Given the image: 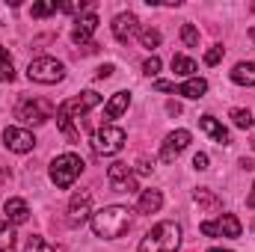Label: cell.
<instances>
[{"mask_svg":"<svg viewBox=\"0 0 255 252\" xmlns=\"http://www.w3.org/2000/svg\"><path fill=\"white\" fill-rule=\"evenodd\" d=\"M139 42H142L145 48H157V45H160V33L151 30V27H145V30H139Z\"/></svg>","mask_w":255,"mask_h":252,"instance_id":"cell-28","label":"cell"},{"mask_svg":"<svg viewBox=\"0 0 255 252\" xmlns=\"http://www.w3.org/2000/svg\"><path fill=\"white\" fill-rule=\"evenodd\" d=\"M110 74H113V65H101V68L95 71V77H98V80H107Z\"/></svg>","mask_w":255,"mask_h":252,"instance_id":"cell-35","label":"cell"},{"mask_svg":"<svg viewBox=\"0 0 255 252\" xmlns=\"http://www.w3.org/2000/svg\"><path fill=\"white\" fill-rule=\"evenodd\" d=\"M3 145H6L9 151L24 154V151H33L36 136H33L27 127H6V130H3Z\"/></svg>","mask_w":255,"mask_h":252,"instance_id":"cell-11","label":"cell"},{"mask_svg":"<svg viewBox=\"0 0 255 252\" xmlns=\"http://www.w3.org/2000/svg\"><path fill=\"white\" fill-rule=\"evenodd\" d=\"M15 116L27 125H42L54 116V104L45 101V98H24L18 107H15Z\"/></svg>","mask_w":255,"mask_h":252,"instance_id":"cell-6","label":"cell"},{"mask_svg":"<svg viewBox=\"0 0 255 252\" xmlns=\"http://www.w3.org/2000/svg\"><path fill=\"white\" fill-rule=\"evenodd\" d=\"M27 77L33 83H60L65 77V65L54 57H39L27 65Z\"/></svg>","mask_w":255,"mask_h":252,"instance_id":"cell-5","label":"cell"},{"mask_svg":"<svg viewBox=\"0 0 255 252\" xmlns=\"http://www.w3.org/2000/svg\"><path fill=\"white\" fill-rule=\"evenodd\" d=\"M107 181H110V187L116 190V193H133V190H136L133 172H130L128 163H113V166L107 169Z\"/></svg>","mask_w":255,"mask_h":252,"instance_id":"cell-12","label":"cell"},{"mask_svg":"<svg viewBox=\"0 0 255 252\" xmlns=\"http://www.w3.org/2000/svg\"><path fill=\"white\" fill-rule=\"evenodd\" d=\"M187 145H190V130H172V133L166 136L163 148H160V160H163V163H172Z\"/></svg>","mask_w":255,"mask_h":252,"instance_id":"cell-13","label":"cell"},{"mask_svg":"<svg viewBox=\"0 0 255 252\" xmlns=\"http://www.w3.org/2000/svg\"><path fill=\"white\" fill-rule=\"evenodd\" d=\"M154 89H157V92H175V95H184V98H202V95L208 92V80H202V77H193V80L181 83V86H175V83H166V80H157V83H154Z\"/></svg>","mask_w":255,"mask_h":252,"instance_id":"cell-10","label":"cell"},{"mask_svg":"<svg viewBox=\"0 0 255 252\" xmlns=\"http://www.w3.org/2000/svg\"><path fill=\"white\" fill-rule=\"evenodd\" d=\"M181 39H184L187 48H196V45H199V30H196L193 24H184V27H181Z\"/></svg>","mask_w":255,"mask_h":252,"instance_id":"cell-29","label":"cell"},{"mask_svg":"<svg viewBox=\"0 0 255 252\" xmlns=\"http://www.w3.org/2000/svg\"><path fill=\"white\" fill-rule=\"evenodd\" d=\"M12 250H15V232H12L9 223L0 220V252H12Z\"/></svg>","mask_w":255,"mask_h":252,"instance_id":"cell-22","label":"cell"},{"mask_svg":"<svg viewBox=\"0 0 255 252\" xmlns=\"http://www.w3.org/2000/svg\"><path fill=\"white\" fill-rule=\"evenodd\" d=\"M83 166H86V163H83L77 154L65 151V154H60V157L51 163V181H54L60 190H68L74 181H77V175L83 172Z\"/></svg>","mask_w":255,"mask_h":252,"instance_id":"cell-4","label":"cell"},{"mask_svg":"<svg viewBox=\"0 0 255 252\" xmlns=\"http://www.w3.org/2000/svg\"><path fill=\"white\" fill-rule=\"evenodd\" d=\"M142 71H145V74H151V77H154V74H157V71H160V60H157V57H148V60H145V63H142Z\"/></svg>","mask_w":255,"mask_h":252,"instance_id":"cell-31","label":"cell"},{"mask_svg":"<svg viewBox=\"0 0 255 252\" xmlns=\"http://www.w3.org/2000/svg\"><path fill=\"white\" fill-rule=\"evenodd\" d=\"M166 110H169V113H172V116H178V113H181V107H178V104H175V101H169V104H166Z\"/></svg>","mask_w":255,"mask_h":252,"instance_id":"cell-36","label":"cell"},{"mask_svg":"<svg viewBox=\"0 0 255 252\" xmlns=\"http://www.w3.org/2000/svg\"><path fill=\"white\" fill-rule=\"evenodd\" d=\"M136 33H139V21H136L133 12H122V15L113 18V36H116L119 42H128V39L136 36Z\"/></svg>","mask_w":255,"mask_h":252,"instance_id":"cell-15","label":"cell"},{"mask_svg":"<svg viewBox=\"0 0 255 252\" xmlns=\"http://www.w3.org/2000/svg\"><path fill=\"white\" fill-rule=\"evenodd\" d=\"M98 30V15L95 12H89V15H83V18H77L74 21V30H71V42L74 45H92V33Z\"/></svg>","mask_w":255,"mask_h":252,"instance_id":"cell-14","label":"cell"},{"mask_svg":"<svg viewBox=\"0 0 255 252\" xmlns=\"http://www.w3.org/2000/svg\"><path fill=\"white\" fill-rule=\"evenodd\" d=\"M220 60H223V48H220V45H214V48L205 54V65H217Z\"/></svg>","mask_w":255,"mask_h":252,"instance_id":"cell-30","label":"cell"},{"mask_svg":"<svg viewBox=\"0 0 255 252\" xmlns=\"http://www.w3.org/2000/svg\"><path fill=\"white\" fill-rule=\"evenodd\" d=\"M229 116H232L235 127H241V130H250V127H253V113H250V110H244V107H235Z\"/></svg>","mask_w":255,"mask_h":252,"instance_id":"cell-23","label":"cell"},{"mask_svg":"<svg viewBox=\"0 0 255 252\" xmlns=\"http://www.w3.org/2000/svg\"><path fill=\"white\" fill-rule=\"evenodd\" d=\"M151 169H154V163H151V160H145V157H139V160H136V172H142V175H148Z\"/></svg>","mask_w":255,"mask_h":252,"instance_id":"cell-33","label":"cell"},{"mask_svg":"<svg viewBox=\"0 0 255 252\" xmlns=\"http://www.w3.org/2000/svg\"><path fill=\"white\" fill-rule=\"evenodd\" d=\"M60 9L74 15V12H83V9H89V3H86V0H80V3H60Z\"/></svg>","mask_w":255,"mask_h":252,"instance_id":"cell-32","label":"cell"},{"mask_svg":"<svg viewBox=\"0 0 255 252\" xmlns=\"http://www.w3.org/2000/svg\"><path fill=\"white\" fill-rule=\"evenodd\" d=\"M208 252H232V250H208Z\"/></svg>","mask_w":255,"mask_h":252,"instance_id":"cell-38","label":"cell"},{"mask_svg":"<svg viewBox=\"0 0 255 252\" xmlns=\"http://www.w3.org/2000/svg\"><path fill=\"white\" fill-rule=\"evenodd\" d=\"M250 36H253V39H255V27H253V30H250Z\"/></svg>","mask_w":255,"mask_h":252,"instance_id":"cell-39","label":"cell"},{"mask_svg":"<svg viewBox=\"0 0 255 252\" xmlns=\"http://www.w3.org/2000/svg\"><path fill=\"white\" fill-rule=\"evenodd\" d=\"M24 252H54V247L45 241V238H39V235H33L30 241H27V247H24Z\"/></svg>","mask_w":255,"mask_h":252,"instance_id":"cell-26","label":"cell"},{"mask_svg":"<svg viewBox=\"0 0 255 252\" xmlns=\"http://www.w3.org/2000/svg\"><path fill=\"white\" fill-rule=\"evenodd\" d=\"M232 80L238 86H255V63H238L232 68Z\"/></svg>","mask_w":255,"mask_h":252,"instance_id":"cell-20","label":"cell"},{"mask_svg":"<svg viewBox=\"0 0 255 252\" xmlns=\"http://www.w3.org/2000/svg\"><path fill=\"white\" fill-rule=\"evenodd\" d=\"M253 226H255V223H253Z\"/></svg>","mask_w":255,"mask_h":252,"instance_id":"cell-41","label":"cell"},{"mask_svg":"<svg viewBox=\"0 0 255 252\" xmlns=\"http://www.w3.org/2000/svg\"><path fill=\"white\" fill-rule=\"evenodd\" d=\"M199 232H202L205 238H241L244 226H241V220H238L235 214H220L217 223L205 220V223L199 226Z\"/></svg>","mask_w":255,"mask_h":252,"instance_id":"cell-8","label":"cell"},{"mask_svg":"<svg viewBox=\"0 0 255 252\" xmlns=\"http://www.w3.org/2000/svg\"><path fill=\"white\" fill-rule=\"evenodd\" d=\"M6 220L9 223H15V226H21V223H27L30 220V208H27V202L24 199H6Z\"/></svg>","mask_w":255,"mask_h":252,"instance_id":"cell-16","label":"cell"},{"mask_svg":"<svg viewBox=\"0 0 255 252\" xmlns=\"http://www.w3.org/2000/svg\"><path fill=\"white\" fill-rule=\"evenodd\" d=\"M193 166H196V169H208V154H202V151H199V154L193 157Z\"/></svg>","mask_w":255,"mask_h":252,"instance_id":"cell-34","label":"cell"},{"mask_svg":"<svg viewBox=\"0 0 255 252\" xmlns=\"http://www.w3.org/2000/svg\"><path fill=\"white\" fill-rule=\"evenodd\" d=\"M60 9V3L57 0H48V3H33V18H45V15H51V12H57Z\"/></svg>","mask_w":255,"mask_h":252,"instance_id":"cell-27","label":"cell"},{"mask_svg":"<svg viewBox=\"0 0 255 252\" xmlns=\"http://www.w3.org/2000/svg\"><path fill=\"white\" fill-rule=\"evenodd\" d=\"M199 127H202V130L217 142V145H226V142H229V130L220 125L214 116H202V119H199Z\"/></svg>","mask_w":255,"mask_h":252,"instance_id":"cell-17","label":"cell"},{"mask_svg":"<svg viewBox=\"0 0 255 252\" xmlns=\"http://www.w3.org/2000/svg\"><path fill=\"white\" fill-rule=\"evenodd\" d=\"M128 104H130V95H128V92H116V95L107 101V107H104V119H119L128 110Z\"/></svg>","mask_w":255,"mask_h":252,"instance_id":"cell-19","label":"cell"},{"mask_svg":"<svg viewBox=\"0 0 255 252\" xmlns=\"http://www.w3.org/2000/svg\"><path fill=\"white\" fill-rule=\"evenodd\" d=\"M253 148H255V133H253Z\"/></svg>","mask_w":255,"mask_h":252,"instance_id":"cell-40","label":"cell"},{"mask_svg":"<svg viewBox=\"0 0 255 252\" xmlns=\"http://www.w3.org/2000/svg\"><path fill=\"white\" fill-rule=\"evenodd\" d=\"M128 229H130V211L122 205H107L101 211L92 214V232L95 238H104V241H116L122 238Z\"/></svg>","mask_w":255,"mask_h":252,"instance_id":"cell-2","label":"cell"},{"mask_svg":"<svg viewBox=\"0 0 255 252\" xmlns=\"http://www.w3.org/2000/svg\"><path fill=\"white\" fill-rule=\"evenodd\" d=\"M92 214V193L89 190H77L68 202V226L71 229H80Z\"/></svg>","mask_w":255,"mask_h":252,"instance_id":"cell-9","label":"cell"},{"mask_svg":"<svg viewBox=\"0 0 255 252\" xmlns=\"http://www.w3.org/2000/svg\"><path fill=\"white\" fill-rule=\"evenodd\" d=\"M160 205H163V193L160 190H142V196L136 202V211L139 214H157Z\"/></svg>","mask_w":255,"mask_h":252,"instance_id":"cell-18","label":"cell"},{"mask_svg":"<svg viewBox=\"0 0 255 252\" xmlns=\"http://www.w3.org/2000/svg\"><path fill=\"white\" fill-rule=\"evenodd\" d=\"M15 77V71H12V57H9V51L0 45V80H12Z\"/></svg>","mask_w":255,"mask_h":252,"instance_id":"cell-25","label":"cell"},{"mask_svg":"<svg viewBox=\"0 0 255 252\" xmlns=\"http://www.w3.org/2000/svg\"><path fill=\"white\" fill-rule=\"evenodd\" d=\"M181 247V226L178 223H157L142 241H139V252H178Z\"/></svg>","mask_w":255,"mask_h":252,"instance_id":"cell-3","label":"cell"},{"mask_svg":"<svg viewBox=\"0 0 255 252\" xmlns=\"http://www.w3.org/2000/svg\"><path fill=\"white\" fill-rule=\"evenodd\" d=\"M172 71L175 74H193L196 71V63H193L190 57H184V54H175L172 57Z\"/></svg>","mask_w":255,"mask_h":252,"instance_id":"cell-24","label":"cell"},{"mask_svg":"<svg viewBox=\"0 0 255 252\" xmlns=\"http://www.w3.org/2000/svg\"><path fill=\"white\" fill-rule=\"evenodd\" d=\"M98 104H101V95H98L95 89H86V92L68 98V101H63V104L57 107V127L68 136V142H80V130L71 125V119L86 116V113H89L92 107H98Z\"/></svg>","mask_w":255,"mask_h":252,"instance_id":"cell-1","label":"cell"},{"mask_svg":"<svg viewBox=\"0 0 255 252\" xmlns=\"http://www.w3.org/2000/svg\"><path fill=\"white\" fill-rule=\"evenodd\" d=\"M193 199H196V205H199V208H205L208 214H214V211H220V208H223V202H220V199H217L208 187H199L196 193H193Z\"/></svg>","mask_w":255,"mask_h":252,"instance_id":"cell-21","label":"cell"},{"mask_svg":"<svg viewBox=\"0 0 255 252\" xmlns=\"http://www.w3.org/2000/svg\"><path fill=\"white\" fill-rule=\"evenodd\" d=\"M247 205H250V208H255V187H253V193L247 196Z\"/></svg>","mask_w":255,"mask_h":252,"instance_id":"cell-37","label":"cell"},{"mask_svg":"<svg viewBox=\"0 0 255 252\" xmlns=\"http://www.w3.org/2000/svg\"><path fill=\"white\" fill-rule=\"evenodd\" d=\"M128 133L122 127L116 125H104L95 130V136H92V148H95V154H116V151H122V145H125Z\"/></svg>","mask_w":255,"mask_h":252,"instance_id":"cell-7","label":"cell"}]
</instances>
